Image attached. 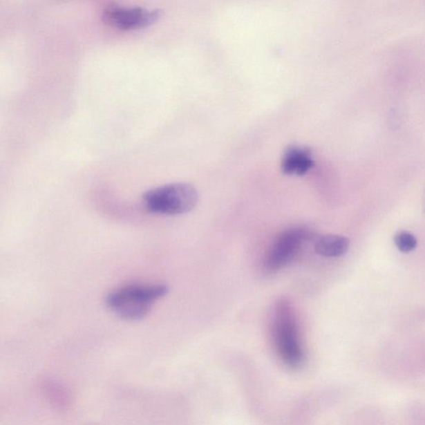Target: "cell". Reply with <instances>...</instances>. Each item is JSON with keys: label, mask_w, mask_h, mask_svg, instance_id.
Returning a JSON list of instances; mask_svg holds the SVG:
<instances>
[{"label": "cell", "mask_w": 425, "mask_h": 425, "mask_svg": "<svg viewBox=\"0 0 425 425\" xmlns=\"http://www.w3.org/2000/svg\"><path fill=\"white\" fill-rule=\"evenodd\" d=\"M272 334L276 352L286 365L298 367L304 360L299 325L287 301L276 303L272 314Z\"/></svg>", "instance_id": "obj_2"}, {"label": "cell", "mask_w": 425, "mask_h": 425, "mask_svg": "<svg viewBox=\"0 0 425 425\" xmlns=\"http://www.w3.org/2000/svg\"><path fill=\"white\" fill-rule=\"evenodd\" d=\"M311 237V230L303 226L283 231L267 251L263 262L264 270L272 274L282 270L294 258L303 243Z\"/></svg>", "instance_id": "obj_4"}, {"label": "cell", "mask_w": 425, "mask_h": 425, "mask_svg": "<svg viewBox=\"0 0 425 425\" xmlns=\"http://www.w3.org/2000/svg\"><path fill=\"white\" fill-rule=\"evenodd\" d=\"M199 195L188 183H172L144 193L142 202L147 211L164 216L187 214L196 207Z\"/></svg>", "instance_id": "obj_3"}, {"label": "cell", "mask_w": 425, "mask_h": 425, "mask_svg": "<svg viewBox=\"0 0 425 425\" xmlns=\"http://www.w3.org/2000/svg\"><path fill=\"white\" fill-rule=\"evenodd\" d=\"M159 9L111 3L102 10V19L106 24L122 30H135L149 27L162 17Z\"/></svg>", "instance_id": "obj_5"}, {"label": "cell", "mask_w": 425, "mask_h": 425, "mask_svg": "<svg viewBox=\"0 0 425 425\" xmlns=\"http://www.w3.org/2000/svg\"><path fill=\"white\" fill-rule=\"evenodd\" d=\"M350 240L341 235L328 234L321 237L315 245L317 254L327 258H337L348 252Z\"/></svg>", "instance_id": "obj_7"}, {"label": "cell", "mask_w": 425, "mask_h": 425, "mask_svg": "<svg viewBox=\"0 0 425 425\" xmlns=\"http://www.w3.org/2000/svg\"><path fill=\"white\" fill-rule=\"evenodd\" d=\"M166 284H127L109 292L105 303L110 310L126 321H140L149 314L154 304L168 294Z\"/></svg>", "instance_id": "obj_1"}, {"label": "cell", "mask_w": 425, "mask_h": 425, "mask_svg": "<svg viewBox=\"0 0 425 425\" xmlns=\"http://www.w3.org/2000/svg\"><path fill=\"white\" fill-rule=\"evenodd\" d=\"M314 164L310 151L303 147H290L283 155L282 170L287 175L303 176Z\"/></svg>", "instance_id": "obj_6"}, {"label": "cell", "mask_w": 425, "mask_h": 425, "mask_svg": "<svg viewBox=\"0 0 425 425\" xmlns=\"http://www.w3.org/2000/svg\"><path fill=\"white\" fill-rule=\"evenodd\" d=\"M395 243L398 249L403 253H410L417 246V240L414 235L406 232V231H402V232L396 234Z\"/></svg>", "instance_id": "obj_8"}]
</instances>
